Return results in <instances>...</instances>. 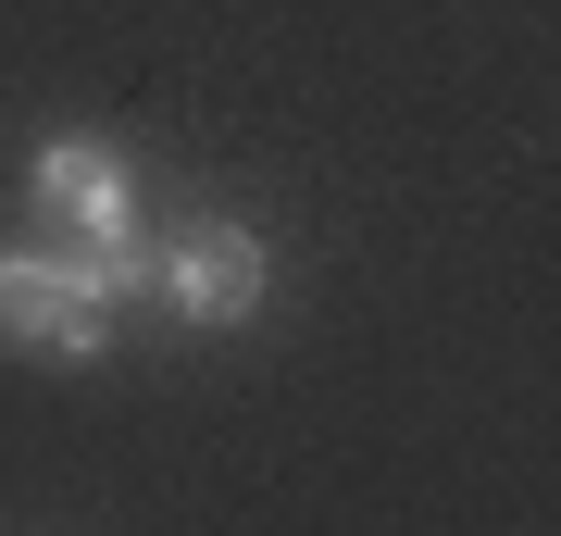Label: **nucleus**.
I'll list each match as a JSON object with an SVG mask.
<instances>
[{"instance_id": "f03ea898", "label": "nucleus", "mask_w": 561, "mask_h": 536, "mask_svg": "<svg viewBox=\"0 0 561 536\" xmlns=\"http://www.w3.org/2000/svg\"><path fill=\"white\" fill-rule=\"evenodd\" d=\"M262 287H275V250H262V225H238V213L162 238V299H175L187 324H250Z\"/></svg>"}, {"instance_id": "f257e3e1", "label": "nucleus", "mask_w": 561, "mask_h": 536, "mask_svg": "<svg viewBox=\"0 0 561 536\" xmlns=\"http://www.w3.org/2000/svg\"><path fill=\"white\" fill-rule=\"evenodd\" d=\"M25 213H38V238H62V250H125L138 238V175H125L88 125H62V138L25 150Z\"/></svg>"}]
</instances>
